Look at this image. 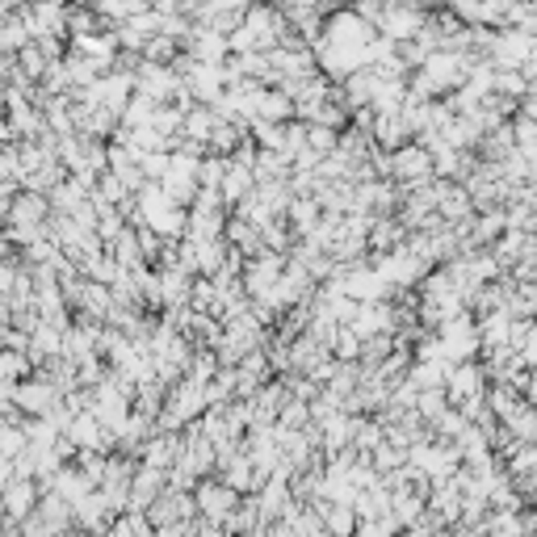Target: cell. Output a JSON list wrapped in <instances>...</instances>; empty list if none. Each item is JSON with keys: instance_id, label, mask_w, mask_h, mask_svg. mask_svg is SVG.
<instances>
[{"instance_id": "277c9868", "label": "cell", "mask_w": 537, "mask_h": 537, "mask_svg": "<svg viewBox=\"0 0 537 537\" xmlns=\"http://www.w3.org/2000/svg\"><path fill=\"white\" fill-rule=\"evenodd\" d=\"M0 537H21V533L17 529H0Z\"/></svg>"}, {"instance_id": "7a4b0ae2", "label": "cell", "mask_w": 537, "mask_h": 537, "mask_svg": "<svg viewBox=\"0 0 537 537\" xmlns=\"http://www.w3.org/2000/svg\"><path fill=\"white\" fill-rule=\"evenodd\" d=\"M17 399H21V408L26 411H43L47 408V399H51V391H43V386H26Z\"/></svg>"}, {"instance_id": "3957f363", "label": "cell", "mask_w": 537, "mask_h": 537, "mask_svg": "<svg viewBox=\"0 0 537 537\" xmlns=\"http://www.w3.org/2000/svg\"><path fill=\"white\" fill-rule=\"evenodd\" d=\"M21 374H26V362L21 357H0V382L21 378Z\"/></svg>"}, {"instance_id": "6da1fadb", "label": "cell", "mask_w": 537, "mask_h": 537, "mask_svg": "<svg viewBox=\"0 0 537 537\" xmlns=\"http://www.w3.org/2000/svg\"><path fill=\"white\" fill-rule=\"evenodd\" d=\"M0 508H4V521L17 525V521H30L34 512H38V487H34V479H13L4 495H0Z\"/></svg>"}]
</instances>
